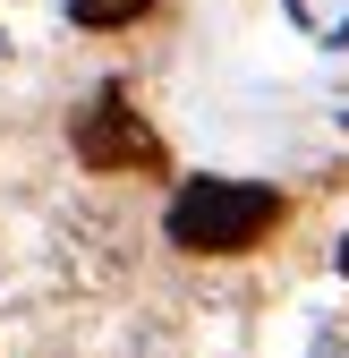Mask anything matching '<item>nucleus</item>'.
Masks as SVG:
<instances>
[{
    "label": "nucleus",
    "instance_id": "obj_6",
    "mask_svg": "<svg viewBox=\"0 0 349 358\" xmlns=\"http://www.w3.org/2000/svg\"><path fill=\"white\" fill-rule=\"evenodd\" d=\"M341 273H349V239H341Z\"/></svg>",
    "mask_w": 349,
    "mask_h": 358
},
{
    "label": "nucleus",
    "instance_id": "obj_5",
    "mask_svg": "<svg viewBox=\"0 0 349 358\" xmlns=\"http://www.w3.org/2000/svg\"><path fill=\"white\" fill-rule=\"evenodd\" d=\"M315 358H349V341H341V333H324V350H315Z\"/></svg>",
    "mask_w": 349,
    "mask_h": 358
},
{
    "label": "nucleus",
    "instance_id": "obj_1",
    "mask_svg": "<svg viewBox=\"0 0 349 358\" xmlns=\"http://www.w3.org/2000/svg\"><path fill=\"white\" fill-rule=\"evenodd\" d=\"M273 222H281V196L255 188V179H188V188L170 196V239L188 256L255 248V239H273Z\"/></svg>",
    "mask_w": 349,
    "mask_h": 358
},
{
    "label": "nucleus",
    "instance_id": "obj_4",
    "mask_svg": "<svg viewBox=\"0 0 349 358\" xmlns=\"http://www.w3.org/2000/svg\"><path fill=\"white\" fill-rule=\"evenodd\" d=\"M290 9L307 17V26H315L324 43H349V0H290Z\"/></svg>",
    "mask_w": 349,
    "mask_h": 358
},
{
    "label": "nucleus",
    "instance_id": "obj_2",
    "mask_svg": "<svg viewBox=\"0 0 349 358\" xmlns=\"http://www.w3.org/2000/svg\"><path fill=\"white\" fill-rule=\"evenodd\" d=\"M68 137H77L85 171H154V162H162V137L137 120L128 94H85V111H77Z\"/></svg>",
    "mask_w": 349,
    "mask_h": 358
},
{
    "label": "nucleus",
    "instance_id": "obj_3",
    "mask_svg": "<svg viewBox=\"0 0 349 358\" xmlns=\"http://www.w3.org/2000/svg\"><path fill=\"white\" fill-rule=\"evenodd\" d=\"M154 0H68V17L77 26H128V17H145Z\"/></svg>",
    "mask_w": 349,
    "mask_h": 358
}]
</instances>
